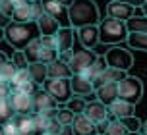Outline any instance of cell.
<instances>
[{"label":"cell","mask_w":147,"mask_h":135,"mask_svg":"<svg viewBox=\"0 0 147 135\" xmlns=\"http://www.w3.org/2000/svg\"><path fill=\"white\" fill-rule=\"evenodd\" d=\"M68 19L74 29L83 25H95L101 21V14L95 0H74L68 6Z\"/></svg>","instance_id":"1"},{"label":"cell","mask_w":147,"mask_h":135,"mask_svg":"<svg viewBox=\"0 0 147 135\" xmlns=\"http://www.w3.org/2000/svg\"><path fill=\"white\" fill-rule=\"evenodd\" d=\"M6 41L8 45L16 48V50H25V46L29 45L33 39H37L41 33H39V27H37L35 21L29 23H20V21H12L6 25Z\"/></svg>","instance_id":"2"},{"label":"cell","mask_w":147,"mask_h":135,"mask_svg":"<svg viewBox=\"0 0 147 135\" xmlns=\"http://www.w3.org/2000/svg\"><path fill=\"white\" fill-rule=\"evenodd\" d=\"M128 35H130V29L122 19L107 15L103 21H99V37L105 45H120L128 39Z\"/></svg>","instance_id":"3"},{"label":"cell","mask_w":147,"mask_h":135,"mask_svg":"<svg viewBox=\"0 0 147 135\" xmlns=\"http://www.w3.org/2000/svg\"><path fill=\"white\" fill-rule=\"evenodd\" d=\"M43 89L47 91L58 104H66L68 100L74 97L70 77H49V79L43 83Z\"/></svg>","instance_id":"4"},{"label":"cell","mask_w":147,"mask_h":135,"mask_svg":"<svg viewBox=\"0 0 147 135\" xmlns=\"http://www.w3.org/2000/svg\"><path fill=\"white\" fill-rule=\"evenodd\" d=\"M118 97L138 104L141 100V97H143V83H141V79L140 77L126 75L124 79L118 83Z\"/></svg>","instance_id":"5"},{"label":"cell","mask_w":147,"mask_h":135,"mask_svg":"<svg viewBox=\"0 0 147 135\" xmlns=\"http://www.w3.org/2000/svg\"><path fill=\"white\" fill-rule=\"evenodd\" d=\"M105 58H107V64L110 68H118V70H124V72H128L134 66L132 52L122 48V46H112L109 52H105Z\"/></svg>","instance_id":"6"},{"label":"cell","mask_w":147,"mask_h":135,"mask_svg":"<svg viewBox=\"0 0 147 135\" xmlns=\"http://www.w3.org/2000/svg\"><path fill=\"white\" fill-rule=\"evenodd\" d=\"M107 15L109 17L122 19V21H128L130 17L136 15V6L126 4V2H120V0H110L109 6H107Z\"/></svg>","instance_id":"7"},{"label":"cell","mask_w":147,"mask_h":135,"mask_svg":"<svg viewBox=\"0 0 147 135\" xmlns=\"http://www.w3.org/2000/svg\"><path fill=\"white\" fill-rule=\"evenodd\" d=\"M95 58H97V54L93 52V50H89V48L80 50V52H74L72 60H70V68H72L74 74H83V72L95 62Z\"/></svg>","instance_id":"8"},{"label":"cell","mask_w":147,"mask_h":135,"mask_svg":"<svg viewBox=\"0 0 147 135\" xmlns=\"http://www.w3.org/2000/svg\"><path fill=\"white\" fill-rule=\"evenodd\" d=\"M70 81H72L74 95H78V97H89V95H95L93 81H91L85 74H74L72 77H70Z\"/></svg>","instance_id":"9"},{"label":"cell","mask_w":147,"mask_h":135,"mask_svg":"<svg viewBox=\"0 0 147 135\" xmlns=\"http://www.w3.org/2000/svg\"><path fill=\"white\" fill-rule=\"evenodd\" d=\"M78 37H80V43L85 46V48L93 50V48L101 43V37H99V23L80 27V29H78Z\"/></svg>","instance_id":"10"},{"label":"cell","mask_w":147,"mask_h":135,"mask_svg":"<svg viewBox=\"0 0 147 135\" xmlns=\"http://www.w3.org/2000/svg\"><path fill=\"white\" fill-rule=\"evenodd\" d=\"M10 102L16 114H33V97L22 91H14L10 95Z\"/></svg>","instance_id":"11"},{"label":"cell","mask_w":147,"mask_h":135,"mask_svg":"<svg viewBox=\"0 0 147 135\" xmlns=\"http://www.w3.org/2000/svg\"><path fill=\"white\" fill-rule=\"evenodd\" d=\"M134 114H136V104L130 102V100H124V98H120V97L112 104H109V118L122 120L126 116H134Z\"/></svg>","instance_id":"12"},{"label":"cell","mask_w":147,"mask_h":135,"mask_svg":"<svg viewBox=\"0 0 147 135\" xmlns=\"http://www.w3.org/2000/svg\"><path fill=\"white\" fill-rule=\"evenodd\" d=\"M41 4H43V12L45 14H51L52 17H56L60 23H62V27L64 25H70V19H68V8L62 6L60 2L56 0H41Z\"/></svg>","instance_id":"13"},{"label":"cell","mask_w":147,"mask_h":135,"mask_svg":"<svg viewBox=\"0 0 147 135\" xmlns=\"http://www.w3.org/2000/svg\"><path fill=\"white\" fill-rule=\"evenodd\" d=\"M74 27L72 25H64V27H60L58 33L54 35V45H56V50L62 52V50H72L74 48V37H76V33H74Z\"/></svg>","instance_id":"14"},{"label":"cell","mask_w":147,"mask_h":135,"mask_svg":"<svg viewBox=\"0 0 147 135\" xmlns=\"http://www.w3.org/2000/svg\"><path fill=\"white\" fill-rule=\"evenodd\" d=\"M35 23H37V27H39L41 37H54V35L58 33V29L62 27V23H60L56 17H52L51 14H43Z\"/></svg>","instance_id":"15"},{"label":"cell","mask_w":147,"mask_h":135,"mask_svg":"<svg viewBox=\"0 0 147 135\" xmlns=\"http://www.w3.org/2000/svg\"><path fill=\"white\" fill-rule=\"evenodd\" d=\"M72 128H74V133H76V135H99V133H97L95 122L89 120L85 114H76Z\"/></svg>","instance_id":"16"},{"label":"cell","mask_w":147,"mask_h":135,"mask_svg":"<svg viewBox=\"0 0 147 135\" xmlns=\"http://www.w3.org/2000/svg\"><path fill=\"white\" fill-rule=\"evenodd\" d=\"M83 114L87 116L89 120H93L97 124V122L105 120V118H109V106L103 104L101 100H87V106H85V110H83Z\"/></svg>","instance_id":"17"},{"label":"cell","mask_w":147,"mask_h":135,"mask_svg":"<svg viewBox=\"0 0 147 135\" xmlns=\"http://www.w3.org/2000/svg\"><path fill=\"white\" fill-rule=\"evenodd\" d=\"M126 75H128V72H124V70H118V68H107L103 74L99 75V77H95L93 79V87H101L103 83H120L122 79H124Z\"/></svg>","instance_id":"18"},{"label":"cell","mask_w":147,"mask_h":135,"mask_svg":"<svg viewBox=\"0 0 147 135\" xmlns=\"http://www.w3.org/2000/svg\"><path fill=\"white\" fill-rule=\"evenodd\" d=\"M51 108H58V102L45 89H39L33 95V112H43V110H51Z\"/></svg>","instance_id":"19"},{"label":"cell","mask_w":147,"mask_h":135,"mask_svg":"<svg viewBox=\"0 0 147 135\" xmlns=\"http://www.w3.org/2000/svg\"><path fill=\"white\" fill-rule=\"evenodd\" d=\"M95 97L97 100H101L103 104H112L118 98V83H103L101 87L95 89Z\"/></svg>","instance_id":"20"},{"label":"cell","mask_w":147,"mask_h":135,"mask_svg":"<svg viewBox=\"0 0 147 135\" xmlns=\"http://www.w3.org/2000/svg\"><path fill=\"white\" fill-rule=\"evenodd\" d=\"M47 66H49V77H72L74 75L70 64L60 60V58H56L54 62L47 64Z\"/></svg>","instance_id":"21"},{"label":"cell","mask_w":147,"mask_h":135,"mask_svg":"<svg viewBox=\"0 0 147 135\" xmlns=\"http://www.w3.org/2000/svg\"><path fill=\"white\" fill-rule=\"evenodd\" d=\"M27 70H29L31 79L35 83H39V85H43V83L49 79V66L43 64V62H31Z\"/></svg>","instance_id":"22"},{"label":"cell","mask_w":147,"mask_h":135,"mask_svg":"<svg viewBox=\"0 0 147 135\" xmlns=\"http://www.w3.org/2000/svg\"><path fill=\"white\" fill-rule=\"evenodd\" d=\"M126 43H128V46L134 48V50L147 52V33H141V31H130Z\"/></svg>","instance_id":"23"},{"label":"cell","mask_w":147,"mask_h":135,"mask_svg":"<svg viewBox=\"0 0 147 135\" xmlns=\"http://www.w3.org/2000/svg\"><path fill=\"white\" fill-rule=\"evenodd\" d=\"M12 19H14V21H20V23H29V21H35V19H33V10H31V0L27 2V4L16 6L14 14H12Z\"/></svg>","instance_id":"24"},{"label":"cell","mask_w":147,"mask_h":135,"mask_svg":"<svg viewBox=\"0 0 147 135\" xmlns=\"http://www.w3.org/2000/svg\"><path fill=\"white\" fill-rule=\"evenodd\" d=\"M107 68H109V64H107V58H105V56H97L95 62H93V64H91V66H89L87 70L83 72V74H85V75L89 77V79L93 81L95 77H99V75L103 74Z\"/></svg>","instance_id":"25"},{"label":"cell","mask_w":147,"mask_h":135,"mask_svg":"<svg viewBox=\"0 0 147 135\" xmlns=\"http://www.w3.org/2000/svg\"><path fill=\"white\" fill-rule=\"evenodd\" d=\"M41 48H43V41H41V37H37V39H33L29 45L25 46V56H27V60H29V64L31 62H39V56H41Z\"/></svg>","instance_id":"26"},{"label":"cell","mask_w":147,"mask_h":135,"mask_svg":"<svg viewBox=\"0 0 147 135\" xmlns=\"http://www.w3.org/2000/svg\"><path fill=\"white\" fill-rule=\"evenodd\" d=\"M14 108H12V102L10 98H0V126H4L6 122H10L14 118Z\"/></svg>","instance_id":"27"},{"label":"cell","mask_w":147,"mask_h":135,"mask_svg":"<svg viewBox=\"0 0 147 135\" xmlns=\"http://www.w3.org/2000/svg\"><path fill=\"white\" fill-rule=\"evenodd\" d=\"M128 133H130V129L124 126V122L118 120V118H110V124L105 135H128Z\"/></svg>","instance_id":"28"},{"label":"cell","mask_w":147,"mask_h":135,"mask_svg":"<svg viewBox=\"0 0 147 135\" xmlns=\"http://www.w3.org/2000/svg\"><path fill=\"white\" fill-rule=\"evenodd\" d=\"M128 29L130 31H141V33H147V15H134L128 21Z\"/></svg>","instance_id":"29"},{"label":"cell","mask_w":147,"mask_h":135,"mask_svg":"<svg viewBox=\"0 0 147 135\" xmlns=\"http://www.w3.org/2000/svg\"><path fill=\"white\" fill-rule=\"evenodd\" d=\"M66 106L72 110L74 114H83L85 106H87V100H85V97H78V95H74V97L66 102Z\"/></svg>","instance_id":"30"},{"label":"cell","mask_w":147,"mask_h":135,"mask_svg":"<svg viewBox=\"0 0 147 135\" xmlns=\"http://www.w3.org/2000/svg\"><path fill=\"white\" fill-rule=\"evenodd\" d=\"M58 58V50L54 48V46H45L41 48V56H39V62H43V64H51Z\"/></svg>","instance_id":"31"},{"label":"cell","mask_w":147,"mask_h":135,"mask_svg":"<svg viewBox=\"0 0 147 135\" xmlns=\"http://www.w3.org/2000/svg\"><path fill=\"white\" fill-rule=\"evenodd\" d=\"M56 118L60 120V124H62V126H68V124H74V118H76V114H74L66 104H64L62 108H58V114H56Z\"/></svg>","instance_id":"32"},{"label":"cell","mask_w":147,"mask_h":135,"mask_svg":"<svg viewBox=\"0 0 147 135\" xmlns=\"http://www.w3.org/2000/svg\"><path fill=\"white\" fill-rule=\"evenodd\" d=\"M122 122H124V126L130 131H141L143 129V122L134 114V116H126V118H122Z\"/></svg>","instance_id":"33"},{"label":"cell","mask_w":147,"mask_h":135,"mask_svg":"<svg viewBox=\"0 0 147 135\" xmlns=\"http://www.w3.org/2000/svg\"><path fill=\"white\" fill-rule=\"evenodd\" d=\"M18 70H20V68L16 66L14 62H12V60H8V62H6V66L2 68L0 75H2V77H4L6 81H12V79L16 77V74H18Z\"/></svg>","instance_id":"34"},{"label":"cell","mask_w":147,"mask_h":135,"mask_svg":"<svg viewBox=\"0 0 147 135\" xmlns=\"http://www.w3.org/2000/svg\"><path fill=\"white\" fill-rule=\"evenodd\" d=\"M14 91H22V93H25V95H35L37 91H39V83H35L33 79H29V81H25V83H22V85H18Z\"/></svg>","instance_id":"35"},{"label":"cell","mask_w":147,"mask_h":135,"mask_svg":"<svg viewBox=\"0 0 147 135\" xmlns=\"http://www.w3.org/2000/svg\"><path fill=\"white\" fill-rule=\"evenodd\" d=\"M29 79H31L29 70H27V68H20V70H18V74H16V77L12 79V85H14V89H16L18 85H22V83L29 81Z\"/></svg>","instance_id":"36"},{"label":"cell","mask_w":147,"mask_h":135,"mask_svg":"<svg viewBox=\"0 0 147 135\" xmlns=\"http://www.w3.org/2000/svg\"><path fill=\"white\" fill-rule=\"evenodd\" d=\"M12 62H14L18 68H29V60H27V56L23 50H16L12 54Z\"/></svg>","instance_id":"37"},{"label":"cell","mask_w":147,"mask_h":135,"mask_svg":"<svg viewBox=\"0 0 147 135\" xmlns=\"http://www.w3.org/2000/svg\"><path fill=\"white\" fill-rule=\"evenodd\" d=\"M14 10H16V6H14V2H12V0H2V2H0V12H4L6 15L12 17Z\"/></svg>","instance_id":"38"},{"label":"cell","mask_w":147,"mask_h":135,"mask_svg":"<svg viewBox=\"0 0 147 135\" xmlns=\"http://www.w3.org/2000/svg\"><path fill=\"white\" fill-rule=\"evenodd\" d=\"M2 128H4L6 135H20V129H18V126H16V124H14L12 120H10V122H6V124H4Z\"/></svg>","instance_id":"39"},{"label":"cell","mask_w":147,"mask_h":135,"mask_svg":"<svg viewBox=\"0 0 147 135\" xmlns=\"http://www.w3.org/2000/svg\"><path fill=\"white\" fill-rule=\"evenodd\" d=\"M109 124H110V118H105V120L97 122V124H95V126H97V133H99V135H105V133H107Z\"/></svg>","instance_id":"40"},{"label":"cell","mask_w":147,"mask_h":135,"mask_svg":"<svg viewBox=\"0 0 147 135\" xmlns=\"http://www.w3.org/2000/svg\"><path fill=\"white\" fill-rule=\"evenodd\" d=\"M72 56H74V50H62V52H58V58L60 60H64L70 64V60H72Z\"/></svg>","instance_id":"41"},{"label":"cell","mask_w":147,"mask_h":135,"mask_svg":"<svg viewBox=\"0 0 147 135\" xmlns=\"http://www.w3.org/2000/svg\"><path fill=\"white\" fill-rule=\"evenodd\" d=\"M10 21H12V17H10V15H6L4 12H0V27H4V29H6V25Z\"/></svg>","instance_id":"42"},{"label":"cell","mask_w":147,"mask_h":135,"mask_svg":"<svg viewBox=\"0 0 147 135\" xmlns=\"http://www.w3.org/2000/svg\"><path fill=\"white\" fill-rule=\"evenodd\" d=\"M60 135H76V133H74L72 124H68V126H62V131H60Z\"/></svg>","instance_id":"43"},{"label":"cell","mask_w":147,"mask_h":135,"mask_svg":"<svg viewBox=\"0 0 147 135\" xmlns=\"http://www.w3.org/2000/svg\"><path fill=\"white\" fill-rule=\"evenodd\" d=\"M120 2H126V4H132V6H136V8H141L143 4H145V0H120Z\"/></svg>","instance_id":"44"},{"label":"cell","mask_w":147,"mask_h":135,"mask_svg":"<svg viewBox=\"0 0 147 135\" xmlns=\"http://www.w3.org/2000/svg\"><path fill=\"white\" fill-rule=\"evenodd\" d=\"M8 60H10V58H8L6 54H4L2 50H0V72H2V68L6 66V62H8Z\"/></svg>","instance_id":"45"},{"label":"cell","mask_w":147,"mask_h":135,"mask_svg":"<svg viewBox=\"0 0 147 135\" xmlns=\"http://www.w3.org/2000/svg\"><path fill=\"white\" fill-rule=\"evenodd\" d=\"M14 2V6H22V4H27L29 0H12Z\"/></svg>","instance_id":"46"},{"label":"cell","mask_w":147,"mask_h":135,"mask_svg":"<svg viewBox=\"0 0 147 135\" xmlns=\"http://www.w3.org/2000/svg\"><path fill=\"white\" fill-rule=\"evenodd\" d=\"M56 2H60V4H62V6H70V4H72V2H74V0H56Z\"/></svg>","instance_id":"47"},{"label":"cell","mask_w":147,"mask_h":135,"mask_svg":"<svg viewBox=\"0 0 147 135\" xmlns=\"http://www.w3.org/2000/svg\"><path fill=\"white\" fill-rule=\"evenodd\" d=\"M6 37V31H4V27H0V41Z\"/></svg>","instance_id":"48"},{"label":"cell","mask_w":147,"mask_h":135,"mask_svg":"<svg viewBox=\"0 0 147 135\" xmlns=\"http://www.w3.org/2000/svg\"><path fill=\"white\" fill-rule=\"evenodd\" d=\"M141 10H143V15H147V0H145V4L141 6Z\"/></svg>","instance_id":"49"},{"label":"cell","mask_w":147,"mask_h":135,"mask_svg":"<svg viewBox=\"0 0 147 135\" xmlns=\"http://www.w3.org/2000/svg\"><path fill=\"white\" fill-rule=\"evenodd\" d=\"M128 135H141V131H130Z\"/></svg>","instance_id":"50"},{"label":"cell","mask_w":147,"mask_h":135,"mask_svg":"<svg viewBox=\"0 0 147 135\" xmlns=\"http://www.w3.org/2000/svg\"><path fill=\"white\" fill-rule=\"evenodd\" d=\"M39 135H56V133H51V131H43V133H39Z\"/></svg>","instance_id":"51"},{"label":"cell","mask_w":147,"mask_h":135,"mask_svg":"<svg viewBox=\"0 0 147 135\" xmlns=\"http://www.w3.org/2000/svg\"><path fill=\"white\" fill-rule=\"evenodd\" d=\"M0 135H6V131H4V128L0 126Z\"/></svg>","instance_id":"52"},{"label":"cell","mask_w":147,"mask_h":135,"mask_svg":"<svg viewBox=\"0 0 147 135\" xmlns=\"http://www.w3.org/2000/svg\"><path fill=\"white\" fill-rule=\"evenodd\" d=\"M143 129H145V131H147V122H145V124H143Z\"/></svg>","instance_id":"53"},{"label":"cell","mask_w":147,"mask_h":135,"mask_svg":"<svg viewBox=\"0 0 147 135\" xmlns=\"http://www.w3.org/2000/svg\"><path fill=\"white\" fill-rule=\"evenodd\" d=\"M141 135H147V131H143V133H141Z\"/></svg>","instance_id":"54"},{"label":"cell","mask_w":147,"mask_h":135,"mask_svg":"<svg viewBox=\"0 0 147 135\" xmlns=\"http://www.w3.org/2000/svg\"><path fill=\"white\" fill-rule=\"evenodd\" d=\"M0 2H2V0H0Z\"/></svg>","instance_id":"55"}]
</instances>
